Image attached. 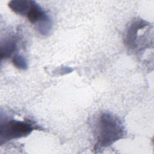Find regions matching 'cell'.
<instances>
[{
  "mask_svg": "<svg viewBox=\"0 0 154 154\" xmlns=\"http://www.w3.org/2000/svg\"><path fill=\"white\" fill-rule=\"evenodd\" d=\"M17 40L14 37H10L1 43V58H6L10 57L16 51Z\"/></svg>",
  "mask_w": 154,
  "mask_h": 154,
  "instance_id": "cell-3",
  "label": "cell"
},
{
  "mask_svg": "<svg viewBox=\"0 0 154 154\" xmlns=\"http://www.w3.org/2000/svg\"><path fill=\"white\" fill-rule=\"evenodd\" d=\"M31 1H11L9 2V7L15 13L25 16Z\"/></svg>",
  "mask_w": 154,
  "mask_h": 154,
  "instance_id": "cell-4",
  "label": "cell"
},
{
  "mask_svg": "<svg viewBox=\"0 0 154 154\" xmlns=\"http://www.w3.org/2000/svg\"><path fill=\"white\" fill-rule=\"evenodd\" d=\"M32 125L27 122L14 119L1 121L0 128L1 144L28 135L33 130Z\"/></svg>",
  "mask_w": 154,
  "mask_h": 154,
  "instance_id": "cell-2",
  "label": "cell"
},
{
  "mask_svg": "<svg viewBox=\"0 0 154 154\" xmlns=\"http://www.w3.org/2000/svg\"><path fill=\"white\" fill-rule=\"evenodd\" d=\"M12 62L13 64L20 69H25L27 68V63L25 58L22 55H16L13 57Z\"/></svg>",
  "mask_w": 154,
  "mask_h": 154,
  "instance_id": "cell-5",
  "label": "cell"
},
{
  "mask_svg": "<svg viewBox=\"0 0 154 154\" xmlns=\"http://www.w3.org/2000/svg\"><path fill=\"white\" fill-rule=\"evenodd\" d=\"M97 145L108 147L122 138L124 128L119 119L107 112L102 113L96 125Z\"/></svg>",
  "mask_w": 154,
  "mask_h": 154,
  "instance_id": "cell-1",
  "label": "cell"
}]
</instances>
